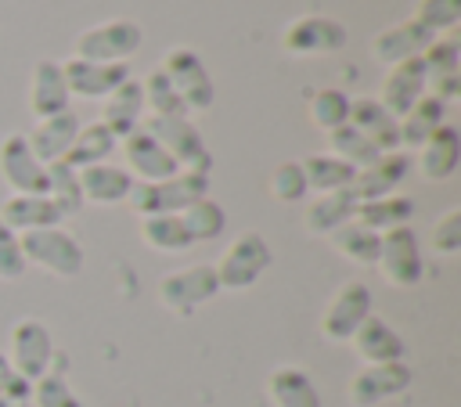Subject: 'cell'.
Returning a JSON list of instances; mask_svg holds the SVG:
<instances>
[{
    "instance_id": "44",
    "label": "cell",
    "mask_w": 461,
    "mask_h": 407,
    "mask_svg": "<svg viewBox=\"0 0 461 407\" xmlns=\"http://www.w3.org/2000/svg\"><path fill=\"white\" fill-rule=\"evenodd\" d=\"M25 270H29V263L22 256L18 234L7 223H0V281H22Z\"/></svg>"
},
{
    "instance_id": "36",
    "label": "cell",
    "mask_w": 461,
    "mask_h": 407,
    "mask_svg": "<svg viewBox=\"0 0 461 407\" xmlns=\"http://www.w3.org/2000/svg\"><path fill=\"white\" fill-rule=\"evenodd\" d=\"M47 198L61 209V216L83 213V191H79V169H72L65 158L47 166Z\"/></svg>"
},
{
    "instance_id": "12",
    "label": "cell",
    "mask_w": 461,
    "mask_h": 407,
    "mask_svg": "<svg viewBox=\"0 0 461 407\" xmlns=\"http://www.w3.org/2000/svg\"><path fill=\"white\" fill-rule=\"evenodd\" d=\"M414 382V371L407 367V360H396V364H364L353 378H349V403L353 407H378L385 400H396L411 389Z\"/></svg>"
},
{
    "instance_id": "29",
    "label": "cell",
    "mask_w": 461,
    "mask_h": 407,
    "mask_svg": "<svg viewBox=\"0 0 461 407\" xmlns=\"http://www.w3.org/2000/svg\"><path fill=\"white\" fill-rule=\"evenodd\" d=\"M443 122H447V104H439V101L429 97V94L418 97V101L411 104V112L400 115V151H403V148L418 151Z\"/></svg>"
},
{
    "instance_id": "6",
    "label": "cell",
    "mask_w": 461,
    "mask_h": 407,
    "mask_svg": "<svg viewBox=\"0 0 461 407\" xmlns=\"http://www.w3.org/2000/svg\"><path fill=\"white\" fill-rule=\"evenodd\" d=\"M169 155L180 169H191V173H209L212 169V155L202 140V130L191 122V115H180V119H158V115H144L140 122Z\"/></svg>"
},
{
    "instance_id": "43",
    "label": "cell",
    "mask_w": 461,
    "mask_h": 407,
    "mask_svg": "<svg viewBox=\"0 0 461 407\" xmlns=\"http://www.w3.org/2000/svg\"><path fill=\"white\" fill-rule=\"evenodd\" d=\"M421 65H425V76H439V72H461V47L454 36H436L425 54H421Z\"/></svg>"
},
{
    "instance_id": "33",
    "label": "cell",
    "mask_w": 461,
    "mask_h": 407,
    "mask_svg": "<svg viewBox=\"0 0 461 407\" xmlns=\"http://www.w3.org/2000/svg\"><path fill=\"white\" fill-rule=\"evenodd\" d=\"M328 241H331V249H335L342 259H349V263H357V267H375V263H378L382 234H375L371 227H364V223H357V220H349V223H342L339 231H331Z\"/></svg>"
},
{
    "instance_id": "40",
    "label": "cell",
    "mask_w": 461,
    "mask_h": 407,
    "mask_svg": "<svg viewBox=\"0 0 461 407\" xmlns=\"http://www.w3.org/2000/svg\"><path fill=\"white\" fill-rule=\"evenodd\" d=\"M29 403H32V407H86V403L79 400V393L68 385V378H65L61 371H54V367L32 382Z\"/></svg>"
},
{
    "instance_id": "34",
    "label": "cell",
    "mask_w": 461,
    "mask_h": 407,
    "mask_svg": "<svg viewBox=\"0 0 461 407\" xmlns=\"http://www.w3.org/2000/svg\"><path fill=\"white\" fill-rule=\"evenodd\" d=\"M299 166H303V173H306V187L317 191V194L346 191V187H353V180H357V169L346 166L342 158L328 155V151H324V155H306Z\"/></svg>"
},
{
    "instance_id": "41",
    "label": "cell",
    "mask_w": 461,
    "mask_h": 407,
    "mask_svg": "<svg viewBox=\"0 0 461 407\" xmlns=\"http://www.w3.org/2000/svg\"><path fill=\"white\" fill-rule=\"evenodd\" d=\"M270 194H274V202H285V205H292V202H303L306 194H310V187H306V173H303V166L299 162H277L274 166V173H270Z\"/></svg>"
},
{
    "instance_id": "9",
    "label": "cell",
    "mask_w": 461,
    "mask_h": 407,
    "mask_svg": "<svg viewBox=\"0 0 461 407\" xmlns=\"http://www.w3.org/2000/svg\"><path fill=\"white\" fill-rule=\"evenodd\" d=\"M216 295H220V281H216L212 263H194V267L173 270L158 281V303L180 317L194 313L198 306H205Z\"/></svg>"
},
{
    "instance_id": "35",
    "label": "cell",
    "mask_w": 461,
    "mask_h": 407,
    "mask_svg": "<svg viewBox=\"0 0 461 407\" xmlns=\"http://www.w3.org/2000/svg\"><path fill=\"white\" fill-rule=\"evenodd\" d=\"M328 155L342 158L346 166H353V169L360 173V169H367L371 162H378V155H382V151H378V148H375V144H371L357 126H349V122H346V126H339V130H331V133H328Z\"/></svg>"
},
{
    "instance_id": "18",
    "label": "cell",
    "mask_w": 461,
    "mask_h": 407,
    "mask_svg": "<svg viewBox=\"0 0 461 407\" xmlns=\"http://www.w3.org/2000/svg\"><path fill=\"white\" fill-rule=\"evenodd\" d=\"M353 349L364 364H396V360H407V342L403 335L378 313H371L357 331H353Z\"/></svg>"
},
{
    "instance_id": "37",
    "label": "cell",
    "mask_w": 461,
    "mask_h": 407,
    "mask_svg": "<svg viewBox=\"0 0 461 407\" xmlns=\"http://www.w3.org/2000/svg\"><path fill=\"white\" fill-rule=\"evenodd\" d=\"M349 104H353V97H349L346 90H339V86H324V90H317V94L310 97L306 115H310V122H313L317 130L331 133V130H339V126L349 122Z\"/></svg>"
},
{
    "instance_id": "24",
    "label": "cell",
    "mask_w": 461,
    "mask_h": 407,
    "mask_svg": "<svg viewBox=\"0 0 461 407\" xmlns=\"http://www.w3.org/2000/svg\"><path fill=\"white\" fill-rule=\"evenodd\" d=\"M349 126H357L382 155L385 151H400V119L389 115L378 97H353L349 104Z\"/></svg>"
},
{
    "instance_id": "7",
    "label": "cell",
    "mask_w": 461,
    "mask_h": 407,
    "mask_svg": "<svg viewBox=\"0 0 461 407\" xmlns=\"http://www.w3.org/2000/svg\"><path fill=\"white\" fill-rule=\"evenodd\" d=\"M7 360L25 382H36L40 375H47L54 367V335H50V328L36 317L14 321L11 339H7Z\"/></svg>"
},
{
    "instance_id": "17",
    "label": "cell",
    "mask_w": 461,
    "mask_h": 407,
    "mask_svg": "<svg viewBox=\"0 0 461 407\" xmlns=\"http://www.w3.org/2000/svg\"><path fill=\"white\" fill-rule=\"evenodd\" d=\"M68 101H72V94H68L61 61L40 58L32 65V76H29V112L36 119H50V115L68 112Z\"/></svg>"
},
{
    "instance_id": "16",
    "label": "cell",
    "mask_w": 461,
    "mask_h": 407,
    "mask_svg": "<svg viewBox=\"0 0 461 407\" xmlns=\"http://www.w3.org/2000/svg\"><path fill=\"white\" fill-rule=\"evenodd\" d=\"M432 40H436V32H429L421 22L407 18V22H396V25H385L382 32H375V40H371V58L393 68V65H400V61L421 58Z\"/></svg>"
},
{
    "instance_id": "10",
    "label": "cell",
    "mask_w": 461,
    "mask_h": 407,
    "mask_svg": "<svg viewBox=\"0 0 461 407\" xmlns=\"http://www.w3.org/2000/svg\"><path fill=\"white\" fill-rule=\"evenodd\" d=\"M382 277L393 285V288H414L421 285L425 277V259H421V245H418V234L411 227H396V231H385L382 234V245H378V263Z\"/></svg>"
},
{
    "instance_id": "11",
    "label": "cell",
    "mask_w": 461,
    "mask_h": 407,
    "mask_svg": "<svg viewBox=\"0 0 461 407\" xmlns=\"http://www.w3.org/2000/svg\"><path fill=\"white\" fill-rule=\"evenodd\" d=\"M349 40L346 25L331 14H303L295 22L285 25L281 32V47L292 54V58H310V54H335L342 50Z\"/></svg>"
},
{
    "instance_id": "30",
    "label": "cell",
    "mask_w": 461,
    "mask_h": 407,
    "mask_svg": "<svg viewBox=\"0 0 461 407\" xmlns=\"http://www.w3.org/2000/svg\"><path fill=\"white\" fill-rule=\"evenodd\" d=\"M115 148H119V140L112 137V130H108L101 119H94V122L79 126V133H76V140H72L65 162H68L72 169H86V166H97V162H112Z\"/></svg>"
},
{
    "instance_id": "19",
    "label": "cell",
    "mask_w": 461,
    "mask_h": 407,
    "mask_svg": "<svg viewBox=\"0 0 461 407\" xmlns=\"http://www.w3.org/2000/svg\"><path fill=\"white\" fill-rule=\"evenodd\" d=\"M425 97V65L421 58H411V61H400L385 72L382 79V90H378V104L389 112V115H407L411 104Z\"/></svg>"
},
{
    "instance_id": "26",
    "label": "cell",
    "mask_w": 461,
    "mask_h": 407,
    "mask_svg": "<svg viewBox=\"0 0 461 407\" xmlns=\"http://www.w3.org/2000/svg\"><path fill=\"white\" fill-rule=\"evenodd\" d=\"M79 191H83V202L90 205H119L130 198L133 176L115 162H97L79 169Z\"/></svg>"
},
{
    "instance_id": "47",
    "label": "cell",
    "mask_w": 461,
    "mask_h": 407,
    "mask_svg": "<svg viewBox=\"0 0 461 407\" xmlns=\"http://www.w3.org/2000/svg\"><path fill=\"white\" fill-rule=\"evenodd\" d=\"M0 407H11V403H7V400H0Z\"/></svg>"
},
{
    "instance_id": "31",
    "label": "cell",
    "mask_w": 461,
    "mask_h": 407,
    "mask_svg": "<svg viewBox=\"0 0 461 407\" xmlns=\"http://www.w3.org/2000/svg\"><path fill=\"white\" fill-rule=\"evenodd\" d=\"M411 216H414V198L385 194V198H375V202H360L353 220L371 227L375 234H385V231H396V227H411Z\"/></svg>"
},
{
    "instance_id": "38",
    "label": "cell",
    "mask_w": 461,
    "mask_h": 407,
    "mask_svg": "<svg viewBox=\"0 0 461 407\" xmlns=\"http://www.w3.org/2000/svg\"><path fill=\"white\" fill-rule=\"evenodd\" d=\"M180 220H184V227H187L194 245L198 241H216L227 231V213H223V205L216 198H198L194 205H187L180 213Z\"/></svg>"
},
{
    "instance_id": "28",
    "label": "cell",
    "mask_w": 461,
    "mask_h": 407,
    "mask_svg": "<svg viewBox=\"0 0 461 407\" xmlns=\"http://www.w3.org/2000/svg\"><path fill=\"white\" fill-rule=\"evenodd\" d=\"M357 205H360V202H357L353 187L317 194V198L306 205V213H303V227H306V234H313V238H328L331 231H339L342 223H349V220L357 216Z\"/></svg>"
},
{
    "instance_id": "15",
    "label": "cell",
    "mask_w": 461,
    "mask_h": 407,
    "mask_svg": "<svg viewBox=\"0 0 461 407\" xmlns=\"http://www.w3.org/2000/svg\"><path fill=\"white\" fill-rule=\"evenodd\" d=\"M61 72H65L68 94H72V97H86V101H104L115 86H122V83L133 76L126 61L104 65V61H83V58L61 61Z\"/></svg>"
},
{
    "instance_id": "1",
    "label": "cell",
    "mask_w": 461,
    "mask_h": 407,
    "mask_svg": "<svg viewBox=\"0 0 461 407\" xmlns=\"http://www.w3.org/2000/svg\"><path fill=\"white\" fill-rule=\"evenodd\" d=\"M22 241V256L29 267H40L54 277H79L86 267V249L79 245V238L65 227H43V231H25L18 234Z\"/></svg>"
},
{
    "instance_id": "42",
    "label": "cell",
    "mask_w": 461,
    "mask_h": 407,
    "mask_svg": "<svg viewBox=\"0 0 461 407\" xmlns=\"http://www.w3.org/2000/svg\"><path fill=\"white\" fill-rule=\"evenodd\" d=\"M414 22H421L429 32H450L461 22V0H418Z\"/></svg>"
},
{
    "instance_id": "13",
    "label": "cell",
    "mask_w": 461,
    "mask_h": 407,
    "mask_svg": "<svg viewBox=\"0 0 461 407\" xmlns=\"http://www.w3.org/2000/svg\"><path fill=\"white\" fill-rule=\"evenodd\" d=\"M0 180L11 194H47V166L32 155L25 133H7L0 140Z\"/></svg>"
},
{
    "instance_id": "23",
    "label": "cell",
    "mask_w": 461,
    "mask_h": 407,
    "mask_svg": "<svg viewBox=\"0 0 461 407\" xmlns=\"http://www.w3.org/2000/svg\"><path fill=\"white\" fill-rule=\"evenodd\" d=\"M61 209L47 194H7L0 202V223H7L14 234L25 231H43V227H61Z\"/></svg>"
},
{
    "instance_id": "45",
    "label": "cell",
    "mask_w": 461,
    "mask_h": 407,
    "mask_svg": "<svg viewBox=\"0 0 461 407\" xmlns=\"http://www.w3.org/2000/svg\"><path fill=\"white\" fill-rule=\"evenodd\" d=\"M432 252L436 256H457L461 252V209H447L432 227Z\"/></svg>"
},
{
    "instance_id": "46",
    "label": "cell",
    "mask_w": 461,
    "mask_h": 407,
    "mask_svg": "<svg viewBox=\"0 0 461 407\" xmlns=\"http://www.w3.org/2000/svg\"><path fill=\"white\" fill-rule=\"evenodd\" d=\"M29 396H32V382H25L11 367L7 353H0V400H7L11 407H22V403H29Z\"/></svg>"
},
{
    "instance_id": "21",
    "label": "cell",
    "mask_w": 461,
    "mask_h": 407,
    "mask_svg": "<svg viewBox=\"0 0 461 407\" xmlns=\"http://www.w3.org/2000/svg\"><path fill=\"white\" fill-rule=\"evenodd\" d=\"M79 126H83L79 115L68 108V112H61V115L36 119V126L25 133V140H29V148H32V155H36L43 166H50V162H58V158L68 155V148H72Z\"/></svg>"
},
{
    "instance_id": "3",
    "label": "cell",
    "mask_w": 461,
    "mask_h": 407,
    "mask_svg": "<svg viewBox=\"0 0 461 407\" xmlns=\"http://www.w3.org/2000/svg\"><path fill=\"white\" fill-rule=\"evenodd\" d=\"M274 263V252H270V241L259 234V231H241L223 252L220 259L212 263L216 270V281H220V292H245L252 288Z\"/></svg>"
},
{
    "instance_id": "2",
    "label": "cell",
    "mask_w": 461,
    "mask_h": 407,
    "mask_svg": "<svg viewBox=\"0 0 461 407\" xmlns=\"http://www.w3.org/2000/svg\"><path fill=\"white\" fill-rule=\"evenodd\" d=\"M198 198H209V173H191L180 169L169 180L158 184H140L133 180V191L126 198V205L137 216H155V213H184L187 205H194Z\"/></svg>"
},
{
    "instance_id": "22",
    "label": "cell",
    "mask_w": 461,
    "mask_h": 407,
    "mask_svg": "<svg viewBox=\"0 0 461 407\" xmlns=\"http://www.w3.org/2000/svg\"><path fill=\"white\" fill-rule=\"evenodd\" d=\"M457 166H461V133H457V126L443 122L418 148V173L425 180H432V184H443V180H450L457 173Z\"/></svg>"
},
{
    "instance_id": "14",
    "label": "cell",
    "mask_w": 461,
    "mask_h": 407,
    "mask_svg": "<svg viewBox=\"0 0 461 407\" xmlns=\"http://www.w3.org/2000/svg\"><path fill=\"white\" fill-rule=\"evenodd\" d=\"M119 148H122V158H126L122 169L133 180H140V184H158V180H169V176L180 173V166L173 162V155L144 126H137L130 137H122Z\"/></svg>"
},
{
    "instance_id": "8",
    "label": "cell",
    "mask_w": 461,
    "mask_h": 407,
    "mask_svg": "<svg viewBox=\"0 0 461 407\" xmlns=\"http://www.w3.org/2000/svg\"><path fill=\"white\" fill-rule=\"evenodd\" d=\"M375 313V295L364 281H346L335 288V295L328 299L324 313H321V335L328 342H349L353 331Z\"/></svg>"
},
{
    "instance_id": "20",
    "label": "cell",
    "mask_w": 461,
    "mask_h": 407,
    "mask_svg": "<svg viewBox=\"0 0 461 407\" xmlns=\"http://www.w3.org/2000/svg\"><path fill=\"white\" fill-rule=\"evenodd\" d=\"M407 173H411V158L403 151H385V155H378V162H371L367 169L357 173L353 194H357V202H375V198H385V194H400V184L407 180Z\"/></svg>"
},
{
    "instance_id": "27",
    "label": "cell",
    "mask_w": 461,
    "mask_h": 407,
    "mask_svg": "<svg viewBox=\"0 0 461 407\" xmlns=\"http://www.w3.org/2000/svg\"><path fill=\"white\" fill-rule=\"evenodd\" d=\"M267 396L274 407H324L317 382L310 378L306 367H295V364H281L270 371Z\"/></svg>"
},
{
    "instance_id": "39",
    "label": "cell",
    "mask_w": 461,
    "mask_h": 407,
    "mask_svg": "<svg viewBox=\"0 0 461 407\" xmlns=\"http://www.w3.org/2000/svg\"><path fill=\"white\" fill-rule=\"evenodd\" d=\"M140 90H144V108H148V115H158V119H180V115H187L184 101L176 97V90L169 86V79H166L162 68H151V72L144 76Z\"/></svg>"
},
{
    "instance_id": "25",
    "label": "cell",
    "mask_w": 461,
    "mask_h": 407,
    "mask_svg": "<svg viewBox=\"0 0 461 407\" xmlns=\"http://www.w3.org/2000/svg\"><path fill=\"white\" fill-rule=\"evenodd\" d=\"M101 122L112 130L115 140L130 137L140 122H144V90H140V79H126L122 86H115L108 97H104V108H101Z\"/></svg>"
},
{
    "instance_id": "32",
    "label": "cell",
    "mask_w": 461,
    "mask_h": 407,
    "mask_svg": "<svg viewBox=\"0 0 461 407\" xmlns=\"http://www.w3.org/2000/svg\"><path fill=\"white\" fill-rule=\"evenodd\" d=\"M140 241L155 252H166V256H176V252H187L194 241L180 220V213H155V216H140Z\"/></svg>"
},
{
    "instance_id": "4",
    "label": "cell",
    "mask_w": 461,
    "mask_h": 407,
    "mask_svg": "<svg viewBox=\"0 0 461 407\" xmlns=\"http://www.w3.org/2000/svg\"><path fill=\"white\" fill-rule=\"evenodd\" d=\"M144 43V29L133 18H112L101 25H90L76 36V54L83 61H104V65H119L130 61Z\"/></svg>"
},
{
    "instance_id": "5",
    "label": "cell",
    "mask_w": 461,
    "mask_h": 407,
    "mask_svg": "<svg viewBox=\"0 0 461 407\" xmlns=\"http://www.w3.org/2000/svg\"><path fill=\"white\" fill-rule=\"evenodd\" d=\"M169 79V86L176 90V97L184 101L187 115L191 112H209L212 101H216V86H212V76L205 68V61L191 50V47H169L162 54V65H158Z\"/></svg>"
}]
</instances>
